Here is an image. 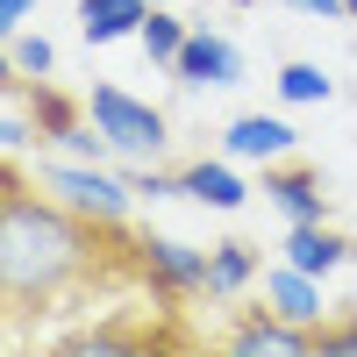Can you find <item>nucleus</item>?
<instances>
[{"label":"nucleus","instance_id":"nucleus-12","mask_svg":"<svg viewBox=\"0 0 357 357\" xmlns=\"http://www.w3.org/2000/svg\"><path fill=\"white\" fill-rule=\"evenodd\" d=\"M151 15V0H79V36L86 43H122L143 29Z\"/></svg>","mask_w":357,"mask_h":357},{"label":"nucleus","instance_id":"nucleus-13","mask_svg":"<svg viewBox=\"0 0 357 357\" xmlns=\"http://www.w3.org/2000/svg\"><path fill=\"white\" fill-rule=\"evenodd\" d=\"M257 279V250L250 243H207V301H236V293H243Z\"/></svg>","mask_w":357,"mask_h":357},{"label":"nucleus","instance_id":"nucleus-4","mask_svg":"<svg viewBox=\"0 0 357 357\" xmlns=\"http://www.w3.org/2000/svg\"><path fill=\"white\" fill-rule=\"evenodd\" d=\"M129 264H136V279H143V286L172 293V301H186V293H207V250L178 243V236H158V229L129 236Z\"/></svg>","mask_w":357,"mask_h":357},{"label":"nucleus","instance_id":"nucleus-10","mask_svg":"<svg viewBox=\"0 0 357 357\" xmlns=\"http://www.w3.org/2000/svg\"><path fill=\"white\" fill-rule=\"evenodd\" d=\"M178 178H186V200L215 207V215H236V207L250 200V186H243V172H236V158H193Z\"/></svg>","mask_w":357,"mask_h":357},{"label":"nucleus","instance_id":"nucleus-26","mask_svg":"<svg viewBox=\"0 0 357 357\" xmlns=\"http://www.w3.org/2000/svg\"><path fill=\"white\" fill-rule=\"evenodd\" d=\"M151 8H172V0H151Z\"/></svg>","mask_w":357,"mask_h":357},{"label":"nucleus","instance_id":"nucleus-24","mask_svg":"<svg viewBox=\"0 0 357 357\" xmlns=\"http://www.w3.org/2000/svg\"><path fill=\"white\" fill-rule=\"evenodd\" d=\"M8 86H22V72H15V50L0 43V93H8Z\"/></svg>","mask_w":357,"mask_h":357},{"label":"nucleus","instance_id":"nucleus-11","mask_svg":"<svg viewBox=\"0 0 357 357\" xmlns=\"http://www.w3.org/2000/svg\"><path fill=\"white\" fill-rule=\"evenodd\" d=\"M343 257H350V236H336L329 222H286V264H301V272L329 279Z\"/></svg>","mask_w":357,"mask_h":357},{"label":"nucleus","instance_id":"nucleus-21","mask_svg":"<svg viewBox=\"0 0 357 357\" xmlns=\"http://www.w3.org/2000/svg\"><path fill=\"white\" fill-rule=\"evenodd\" d=\"M29 8H36V0H0V43H15L29 29Z\"/></svg>","mask_w":357,"mask_h":357},{"label":"nucleus","instance_id":"nucleus-19","mask_svg":"<svg viewBox=\"0 0 357 357\" xmlns=\"http://www.w3.org/2000/svg\"><path fill=\"white\" fill-rule=\"evenodd\" d=\"M29 143H43V136H36V122H29V107H22V114H0V158L29 151Z\"/></svg>","mask_w":357,"mask_h":357},{"label":"nucleus","instance_id":"nucleus-15","mask_svg":"<svg viewBox=\"0 0 357 357\" xmlns=\"http://www.w3.org/2000/svg\"><path fill=\"white\" fill-rule=\"evenodd\" d=\"M186 36H193V29L186 22H178L172 8H151V15H143V29H136V43H143V57H151V65H178V50H186Z\"/></svg>","mask_w":357,"mask_h":357},{"label":"nucleus","instance_id":"nucleus-18","mask_svg":"<svg viewBox=\"0 0 357 357\" xmlns=\"http://www.w3.org/2000/svg\"><path fill=\"white\" fill-rule=\"evenodd\" d=\"M129 186H136V200H186V178L165 165H129Z\"/></svg>","mask_w":357,"mask_h":357},{"label":"nucleus","instance_id":"nucleus-9","mask_svg":"<svg viewBox=\"0 0 357 357\" xmlns=\"http://www.w3.org/2000/svg\"><path fill=\"white\" fill-rule=\"evenodd\" d=\"M264 307L286 314V321H301V329H321V321H329V307H321V279L301 272V264H272V272H264Z\"/></svg>","mask_w":357,"mask_h":357},{"label":"nucleus","instance_id":"nucleus-7","mask_svg":"<svg viewBox=\"0 0 357 357\" xmlns=\"http://www.w3.org/2000/svg\"><path fill=\"white\" fill-rule=\"evenodd\" d=\"M264 200L279 207L286 222H329V186H321V172L307 165H264Z\"/></svg>","mask_w":357,"mask_h":357},{"label":"nucleus","instance_id":"nucleus-2","mask_svg":"<svg viewBox=\"0 0 357 357\" xmlns=\"http://www.w3.org/2000/svg\"><path fill=\"white\" fill-rule=\"evenodd\" d=\"M29 178H36V186H43L57 207H72L79 222H93V229H107V236H122V229H129V207H136L129 172L93 165V158H43Z\"/></svg>","mask_w":357,"mask_h":357},{"label":"nucleus","instance_id":"nucleus-8","mask_svg":"<svg viewBox=\"0 0 357 357\" xmlns=\"http://www.w3.org/2000/svg\"><path fill=\"white\" fill-rule=\"evenodd\" d=\"M229 350H243V357H264V350L301 357V350H314V329H301V321H286V314H272V307H250V314H236Z\"/></svg>","mask_w":357,"mask_h":357},{"label":"nucleus","instance_id":"nucleus-20","mask_svg":"<svg viewBox=\"0 0 357 357\" xmlns=\"http://www.w3.org/2000/svg\"><path fill=\"white\" fill-rule=\"evenodd\" d=\"M314 350H357V314H336L314 329Z\"/></svg>","mask_w":357,"mask_h":357},{"label":"nucleus","instance_id":"nucleus-5","mask_svg":"<svg viewBox=\"0 0 357 357\" xmlns=\"http://www.w3.org/2000/svg\"><path fill=\"white\" fill-rule=\"evenodd\" d=\"M172 72H178V86H193V93H222V86H243V50H236L229 36H207V29H193Z\"/></svg>","mask_w":357,"mask_h":357},{"label":"nucleus","instance_id":"nucleus-17","mask_svg":"<svg viewBox=\"0 0 357 357\" xmlns=\"http://www.w3.org/2000/svg\"><path fill=\"white\" fill-rule=\"evenodd\" d=\"M8 50H15V72H22V86L57 72V50H50V36H29V29H22V36H15Z\"/></svg>","mask_w":357,"mask_h":357},{"label":"nucleus","instance_id":"nucleus-6","mask_svg":"<svg viewBox=\"0 0 357 357\" xmlns=\"http://www.w3.org/2000/svg\"><path fill=\"white\" fill-rule=\"evenodd\" d=\"M293 143H301V129H293L286 114H236V122L222 129V158H236V165H279V158H293Z\"/></svg>","mask_w":357,"mask_h":357},{"label":"nucleus","instance_id":"nucleus-14","mask_svg":"<svg viewBox=\"0 0 357 357\" xmlns=\"http://www.w3.org/2000/svg\"><path fill=\"white\" fill-rule=\"evenodd\" d=\"M29 122H36V136H43V143H57L72 122H86V100L57 93L50 79H29Z\"/></svg>","mask_w":357,"mask_h":357},{"label":"nucleus","instance_id":"nucleus-3","mask_svg":"<svg viewBox=\"0 0 357 357\" xmlns=\"http://www.w3.org/2000/svg\"><path fill=\"white\" fill-rule=\"evenodd\" d=\"M86 122L114 143V158H122V165H158L165 143H172V122H165L151 100L122 93V86H93V93H86Z\"/></svg>","mask_w":357,"mask_h":357},{"label":"nucleus","instance_id":"nucleus-16","mask_svg":"<svg viewBox=\"0 0 357 357\" xmlns=\"http://www.w3.org/2000/svg\"><path fill=\"white\" fill-rule=\"evenodd\" d=\"M329 93H336V79L321 72V65H307V57L279 65V100H293V107H321Z\"/></svg>","mask_w":357,"mask_h":357},{"label":"nucleus","instance_id":"nucleus-23","mask_svg":"<svg viewBox=\"0 0 357 357\" xmlns=\"http://www.w3.org/2000/svg\"><path fill=\"white\" fill-rule=\"evenodd\" d=\"M22 186H29V172H22L15 158H0V200H8V193H22Z\"/></svg>","mask_w":357,"mask_h":357},{"label":"nucleus","instance_id":"nucleus-22","mask_svg":"<svg viewBox=\"0 0 357 357\" xmlns=\"http://www.w3.org/2000/svg\"><path fill=\"white\" fill-rule=\"evenodd\" d=\"M286 8H293V15H314V22H350L343 0H286Z\"/></svg>","mask_w":357,"mask_h":357},{"label":"nucleus","instance_id":"nucleus-25","mask_svg":"<svg viewBox=\"0 0 357 357\" xmlns=\"http://www.w3.org/2000/svg\"><path fill=\"white\" fill-rule=\"evenodd\" d=\"M343 15H350V22H357V0H343Z\"/></svg>","mask_w":357,"mask_h":357},{"label":"nucleus","instance_id":"nucleus-1","mask_svg":"<svg viewBox=\"0 0 357 357\" xmlns=\"http://www.w3.org/2000/svg\"><path fill=\"white\" fill-rule=\"evenodd\" d=\"M100 236L107 229L57 207L36 178L8 193L0 200V314H43L72 286H86L100 272Z\"/></svg>","mask_w":357,"mask_h":357}]
</instances>
